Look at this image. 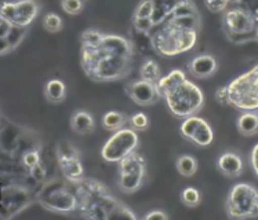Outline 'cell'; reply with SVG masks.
<instances>
[{"mask_svg":"<svg viewBox=\"0 0 258 220\" xmlns=\"http://www.w3.org/2000/svg\"><path fill=\"white\" fill-rule=\"evenodd\" d=\"M69 124H71L72 131H74L75 134L80 135V137L90 135V134H93L95 130L94 116L85 109L75 110L74 113H72V116H71Z\"/></svg>","mask_w":258,"mask_h":220,"instance_id":"18","label":"cell"},{"mask_svg":"<svg viewBox=\"0 0 258 220\" xmlns=\"http://www.w3.org/2000/svg\"><path fill=\"white\" fill-rule=\"evenodd\" d=\"M43 28L48 33H58L62 31L63 21L57 13H47L43 17Z\"/></svg>","mask_w":258,"mask_h":220,"instance_id":"27","label":"cell"},{"mask_svg":"<svg viewBox=\"0 0 258 220\" xmlns=\"http://www.w3.org/2000/svg\"><path fill=\"white\" fill-rule=\"evenodd\" d=\"M167 109L177 119H186L196 115L205 105V94L194 81L185 79L162 96Z\"/></svg>","mask_w":258,"mask_h":220,"instance_id":"5","label":"cell"},{"mask_svg":"<svg viewBox=\"0 0 258 220\" xmlns=\"http://www.w3.org/2000/svg\"><path fill=\"white\" fill-rule=\"evenodd\" d=\"M29 173V176H31L33 180H36V182H43L44 178H46V169L43 167V164H37L36 167H33L32 169L28 171Z\"/></svg>","mask_w":258,"mask_h":220,"instance_id":"32","label":"cell"},{"mask_svg":"<svg viewBox=\"0 0 258 220\" xmlns=\"http://www.w3.org/2000/svg\"><path fill=\"white\" fill-rule=\"evenodd\" d=\"M55 157L62 176L71 183H78L85 178V167L82 164L80 152L71 142L63 141L58 143Z\"/></svg>","mask_w":258,"mask_h":220,"instance_id":"12","label":"cell"},{"mask_svg":"<svg viewBox=\"0 0 258 220\" xmlns=\"http://www.w3.org/2000/svg\"><path fill=\"white\" fill-rule=\"evenodd\" d=\"M225 212L229 219L258 217V189L248 182H239L228 193Z\"/></svg>","mask_w":258,"mask_h":220,"instance_id":"7","label":"cell"},{"mask_svg":"<svg viewBox=\"0 0 258 220\" xmlns=\"http://www.w3.org/2000/svg\"><path fill=\"white\" fill-rule=\"evenodd\" d=\"M140 79L147 80L151 83L158 84V81L162 79V72L159 68V63L152 59V58H147L144 59L143 65L140 68Z\"/></svg>","mask_w":258,"mask_h":220,"instance_id":"25","label":"cell"},{"mask_svg":"<svg viewBox=\"0 0 258 220\" xmlns=\"http://www.w3.org/2000/svg\"><path fill=\"white\" fill-rule=\"evenodd\" d=\"M80 65L97 83H112L132 73L134 46L124 36L90 28L80 33Z\"/></svg>","mask_w":258,"mask_h":220,"instance_id":"1","label":"cell"},{"mask_svg":"<svg viewBox=\"0 0 258 220\" xmlns=\"http://www.w3.org/2000/svg\"><path fill=\"white\" fill-rule=\"evenodd\" d=\"M144 219L147 220H152V219H170V215L169 213H166L164 210L162 209H155V210H151V212H148L147 215L144 216Z\"/></svg>","mask_w":258,"mask_h":220,"instance_id":"35","label":"cell"},{"mask_svg":"<svg viewBox=\"0 0 258 220\" xmlns=\"http://www.w3.org/2000/svg\"><path fill=\"white\" fill-rule=\"evenodd\" d=\"M37 201L36 194L22 184H3L2 187V219L9 220Z\"/></svg>","mask_w":258,"mask_h":220,"instance_id":"10","label":"cell"},{"mask_svg":"<svg viewBox=\"0 0 258 220\" xmlns=\"http://www.w3.org/2000/svg\"><path fill=\"white\" fill-rule=\"evenodd\" d=\"M186 68L196 79H210L218 70V62L211 54H199L190 59Z\"/></svg>","mask_w":258,"mask_h":220,"instance_id":"16","label":"cell"},{"mask_svg":"<svg viewBox=\"0 0 258 220\" xmlns=\"http://www.w3.org/2000/svg\"><path fill=\"white\" fill-rule=\"evenodd\" d=\"M140 145V137L137 131L133 128H121L113 132L111 138L104 143L101 149V157L104 161L111 164H117L128 154L137 150Z\"/></svg>","mask_w":258,"mask_h":220,"instance_id":"9","label":"cell"},{"mask_svg":"<svg viewBox=\"0 0 258 220\" xmlns=\"http://www.w3.org/2000/svg\"><path fill=\"white\" fill-rule=\"evenodd\" d=\"M42 163V157H40V147H32L29 150L24 153L21 156V164L22 167L27 171L36 167L37 164Z\"/></svg>","mask_w":258,"mask_h":220,"instance_id":"28","label":"cell"},{"mask_svg":"<svg viewBox=\"0 0 258 220\" xmlns=\"http://www.w3.org/2000/svg\"><path fill=\"white\" fill-rule=\"evenodd\" d=\"M229 106L242 112L258 110V65L228 84Z\"/></svg>","mask_w":258,"mask_h":220,"instance_id":"6","label":"cell"},{"mask_svg":"<svg viewBox=\"0 0 258 220\" xmlns=\"http://www.w3.org/2000/svg\"><path fill=\"white\" fill-rule=\"evenodd\" d=\"M61 9L69 16H78L85 9V0H61Z\"/></svg>","mask_w":258,"mask_h":220,"instance_id":"30","label":"cell"},{"mask_svg":"<svg viewBox=\"0 0 258 220\" xmlns=\"http://www.w3.org/2000/svg\"><path fill=\"white\" fill-rule=\"evenodd\" d=\"M75 184L79 199L78 215L89 220H108L117 217H128L137 220L133 209L117 199L100 180L94 178H83Z\"/></svg>","mask_w":258,"mask_h":220,"instance_id":"3","label":"cell"},{"mask_svg":"<svg viewBox=\"0 0 258 220\" xmlns=\"http://www.w3.org/2000/svg\"><path fill=\"white\" fill-rule=\"evenodd\" d=\"M124 92L138 106H152L162 99L158 85L147 80H133L124 87Z\"/></svg>","mask_w":258,"mask_h":220,"instance_id":"15","label":"cell"},{"mask_svg":"<svg viewBox=\"0 0 258 220\" xmlns=\"http://www.w3.org/2000/svg\"><path fill=\"white\" fill-rule=\"evenodd\" d=\"M147 178V158L133 152L117 163L116 183L121 193L134 194L141 189Z\"/></svg>","mask_w":258,"mask_h":220,"instance_id":"8","label":"cell"},{"mask_svg":"<svg viewBox=\"0 0 258 220\" xmlns=\"http://www.w3.org/2000/svg\"><path fill=\"white\" fill-rule=\"evenodd\" d=\"M127 121H128V119H127V116L124 113H120L117 110H109V112H106L105 115L102 116L101 126L106 131L116 132L121 130V128H124Z\"/></svg>","mask_w":258,"mask_h":220,"instance_id":"22","label":"cell"},{"mask_svg":"<svg viewBox=\"0 0 258 220\" xmlns=\"http://www.w3.org/2000/svg\"><path fill=\"white\" fill-rule=\"evenodd\" d=\"M216 99L220 105H229V92H228V85L220 87L216 91Z\"/></svg>","mask_w":258,"mask_h":220,"instance_id":"33","label":"cell"},{"mask_svg":"<svg viewBox=\"0 0 258 220\" xmlns=\"http://www.w3.org/2000/svg\"><path fill=\"white\" fill-rule=\"evenodd\" d=\"M255 40L258 42V28H257V32H255Z\"/></svg>","mask_w":258,"mask_h":220,"instance_id":"36","label":"cell"},{"mask_svg":"<svg viewBox=\"0 0 258 220\" xmlns=\"http://www.w3.org/2000/svg\"><path fill=\"white\" fill-rule=\"evenodd\" d=\"M217 168H218V171L224 176L235 179L239 178L243 173V171H244V164H243L242 157L237 153L225 152L217 158Z\"/></svg>","mask_w":258,"mask_h":220,"instance_id":"17","label":"cell"},{"mask_svg":"<svg viewBox=\"0 0 258 220\" xmlns=\"http://www.w3.org/2000/svg\"><path fill=\"white\" fill-rule=\"evenodd\" d=\"M175 168L178 171L179 175H182L185 178H192L198 172V160L192 154H181L175 160Z\"/></svg>","mask_w":258,"mask_h":220,"instance_id":"24","label":"cell"},{"mask_svg":"<svg viewBox=\"0 0 258 220\" xmlns=\"http://www.w3.org/2000/svg\"><path fill=\"white\" fill-rule=\"evenodd\" d=\"M181 202L188 208H196L202 202V193L194 186H188L181 191Z\"/></svg>","mask_w":258,"mask_h":220,"instance_id":"26","label":"cell"},{"mask_svg":"<svg viewBox=\"0 0 258 220\" xmlns=\"http://www.w3.org/2000/svg\"><path fill=\"white\" fill-rule=\"evenodd\" d=\"M250 164H251V168H253V172L258 178V143L254 145L251 152H250Z\"/></svg>","mask_w":258,"mask_h":220,"instance_id":"34","label":"cell"},{"mask_svg":"<svg viewBox=\"0 0 258 220\" xmlns=\"http://www.w3.org/2000/svg\"><path fill=\"white\" fill-rule=\"evenodd\" d=\"M185 79H186V74H185L184 70H181V69H174V70H171V72L166 74V76H162V79L158 81L156 85H158L159 92L163 96L167 91L174 88V87L178 85L179 83H182Z\"/></svg>","mask_w":258,"mask_h":220,"instance_id":"23","label":"cell"},{"mask_svg":"<svg viewBox=\"0 0 258 220\" xmlns=\"http://www.w3.org/2000/svg\"><path fill=\"white\" fill-rule=\"evenodd\" d=\"M222 25L232 42H236V37L242 36L244 42H247L244 36L255 39L258 22L243 9H229L225 11L222 17Z\"/></svg>","mask_w":258,"mask_h":220,"instance_id":"13","label":"cell"},{"mask_svg":"<svg viewBox=\"0 0 258 220\" xmlns=\"http://www.w3.org/2000/svg\"><path fill=\"white\" fill-rule=\"evenodd\" d=\"M36 197L37 202L44 209L54 213L71 215L78 212L79 208V199L75 190V184L63 176H54L44 182L37 191Z\"/></svg>","mask_w":258,"mask_h":220,"instance_id":"4","label":"cell"},{"mask_svg":"<svg viewBox=\"0 0 258 220\" xmlns=\"http://www.w3.org/2000/svg\"><path fill=\"white\" fill-rule=\"evenodd\" d=\"M201 32V14H178L149 32L151 44L160 57L171 58L195 48Z\"/></svg>","mask_w":258,"mask_h":220,"instance_id":"2","label":"cell"},{"mask_svg":"<svg viewBox=\"0 0 258 220\" xmlns=\"http://www.w3.org/2000/svg\"><path fill=\"white\" fill-rule=\"evenodd\" d=\"M229 0H205V6L207 10H210L211 13H225L228 10L229 6Z\"/></svg>","mask_w":258,"mask_h":220,"instance_id":"31","label":"cell"},{"mask_svg":"<svg viewBox=\"0 0 258 220\" xmlns=\"http://www.w3.org/2000/svg\"><path fill=\"white\" fill-rule=\"evenodd\" d=\"M179 134L198 147H209L214 141V131L209 121L199 116H189L179 126Z\"/></svg>","mask_w":258,"mask_h":220,"instance_id":"14","label":"cell"},{"mask_svg":"<svg viewBox=\"0 0 258 220\" xmlns=\"http://www.w3.org/2000/svg\"><path fill=\"white\" fill-rule=\"evenodd\" d=\"M229 2H232V3H237L239 0H229Z\"/></svg>","mask_w":258,"mask_h":220,"instance_id":"37","label":"cell"},{"mask_svg":"<svg viewBox=\"0 0 258 220\" xmlns=\"http://www.w3.org/2000/svg\"><path fill=\"white\" fill-rule=\"evenodd\" d=\"M128 124H130V128H133L134 131H147L149 128V117L144 112H137V113H134L128 117Z\"/></svg>","mask_w":258,"mask_h":220,"instance_id":"29","label":"cell"},{"mask_svg":"<svg viewBox=\"0 0 258 220\" xmlns=\"http://www.w3.org/2000/svg\"><path fill=\"white\" fill-rule=\"evenodd\" d=\"M28 31H29V28L17 27V25L13 24L10 31L3 36H0V54L5 57L11 51H14L21 44L22 40L27 37Z\"/></svg>","mask_w":258,"mask_h":220,"instance_id":"19","label":"cell"},{"mask_svg":"<svg viewBox=\"0 0 258 220\" xmlns=\"http://www.w3.org/2000/svg\"><path fill=\"white\" fill-rule=\"evenodd\" d=\"M44 96L50 103H61L67 98V84L59 79H50L44 84Z\"/></svg>","mask_w":258,"mask_h":220,"instance_id":"20","label":"cell"},{"mask_svg":"<svg viewBox=\"0 0 258 220\" xmlns=\"http://www.w3.org/2000/svg\"><path fill=\"white\" fill-rule=\"evenodd\" d=\"M42 10L39 0H5L0 18H5L17 27L29 28Z\"/></svg>","mask_w":258,"mask_h":220,"instance_id":"11","label":"cell"},{"mask_svg":"<svg viewBox=\"0 0 258 220\" xmlns=\"http://www.w3.org/2000/svg\"><path fill=\"white\" fill-rule=\"evenodd\" d=\"M237 131L244 137L258 134V112H243L236 120Z\"/></svg>","mask_w":258,"mask_h":220,"instance_id":"21","label":"cell"}]
</instances>
